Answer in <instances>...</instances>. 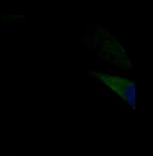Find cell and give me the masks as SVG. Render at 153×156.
I'll return each mask as SVG.
<instances>
[{
	"label": "cell",
	"mask_w": 153,
	"mask_h": 156,
	"mask_svg": "<svg viewBox=\"0 0 153 156\" xmlns=\"http://www.w3.org/2000/svg\"><path fill=\"white\" fill-rule=\"evenodd\" d=\"M92 75L96 76L105 85H107L118 95H120L125 102H128L130 107H133V109L135 108V85L133 81H130L129 79H125V77L111 75V74L92 73Z\"/></svg>",
	"instance_id": "1"
}]
</instances>
